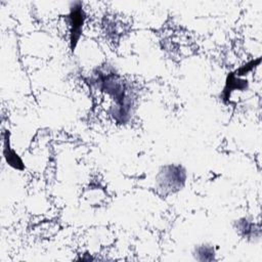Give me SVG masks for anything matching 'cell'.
Wrapping results in <instances>:
<instances>
[{
	"instance_id": "cell-3",
	"label": "cell",
	"mask_w": 262,
	"mask_h": 262,
	"mask_svg": "<svg viewBox=\"0 0 262 262\" xmlns=\"http://www.w3.org/2000/svg\"><path fill=\"white\" fill-rule=\"evenodd\" d=\"M66 19L70 28V48L73 52L82 36L83 27L86 20V12L81 1H75L71 3L70 12Z\"/></svg>"
},
{
	"instance_id": "cell-4",
	"label": "cell",
	"mask_w": 262,
	"mask_h": 262,
	"mask_svg": "<svg viewBox=\"0 0 262 262\" xmlns=\"http://www.w3.org/2000/svg\"><path fill=\"white\" fill-rule=\"evenodd\" d=\"M10 134L8 130H4L2 134L3 138V148H2V154L3 158L8 166L15 170H24L25 169V164L21 160V158L17 155V152L10 146Z\"/></svg>"
},
{
	"instance_id": "cell-1",
	"label": "cell",
	"mask_w": 262,
	"mask_h": 262,
	"mask_svg": "<svg viewBox=\"0 0 262 262\" xmlns=\"http://www.w3.org/2000/svg\"><path fill=\"white\" fill-rule=\"evenodd\" d=\"M91 83L113 99L111 116L119 124H125L131 115L132 95L122 77L111 68H100L94 71Z\"/></svg>"
},
{
	"instance_id": "cell-2",
	"label": "cell",
	"mask_w": 262,
	"mask_h": 262,
	"mask_svg": "<svg viewBox=\"0 0 262 262\" xmlns=\"http://www.w3.org/2000/svg\"><path fill=\"white\" fill-rule=\"evenodd\" d=\"M186 182V171L180 164L164 165L156 176L157 188L164 194L181 190Z\"/></svg>"
},
{
	"instance_id": "cell-5",
	"label": "cell",
	"mask_w": 262,
	"mask_h": 262,
	"mask_svg": "<svg viewBox=\"0 0 262 262\" xmlns=\"http://www.w3.org/2000/svg\"><path fill=\"white\" fill-rule=\"evenodd\" d=\"M234 228L236 232L247 239H254L260 237V227L248 218H241L235 221Z\"/></svg>"
},
{
	"instance_id": "cell-7",
	"label": "cell",
	"mask_w": 262,
	"mask_h": 262,
	"mask_svg": "<svg viewBox=\"0 0 262 262\" xmlns=\"http://www.w3.org/2000/svg\"><path fill=\"white\" fill-rule=\"evenodd\" d=\"M215 249L208 244L198 245L193 250V256L199 261H213L215 260Z\"/></svg>"
},
{
	"instance_id": "cell-6",
	"label": "cell",
	"mask_w": 262,
	"mask_h": 262,
	"mask_svg": "<svg viewBox=\"0 0 262 262\" xmlns=\"http://www.w3.org/2000/svg\"><path fill=\"white\" fill-rule=\"evenodd\" d=\"M248 81L245 79H241L238 76L235 75V73H230L227 76L225 86L222 92V99L224 102H226L232 91L234 90H246L248 88Z\"/></svg>"
}]
</instances>
